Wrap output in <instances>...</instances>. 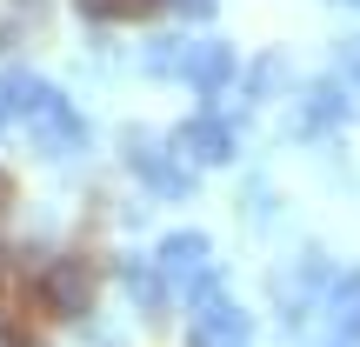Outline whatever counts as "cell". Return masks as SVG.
Masks as SVG:
<instances>
[{
  "mask_svg": "<svg viewBox=\"0 0 360 347\" xmlns=\"http://www.w3.org/2000/svg\"><path fill=\"white\" fill-rule=\"evenodd\" d=\"M34 287H40L47 321H80V314H94V301H101V260H87V254H53L47 267L34 274Z\"/></svg>",
  "mask_w": 360,
  "mask_h": 347,
  "instance_id": "6da1fadb",
  "label": "cell"
},
{
  "mask_svg": "<svg viewBox=\"0 0 360 347\" xmlns=\"http://www.w3.org/2000/svg\"><path fill=\"white\" fill-rule=\"evenodd\" d=\"M187 347H254V321H247V308H240V301L207 294V301H193Z\"/></svg>",
  "mask_w": 360,
  "mask_h": 347,
  "instance_id": "7a4b0ae2",
  "label": "cell"
},
{
  "mask_svg": "<svg viewBox=\"0 0 360 347\" xmlns=\"http://www.w3.org/2000/svg\"><path fill=\"white\" fill-rule=\"evenodd\" d=\"M127 168L147 180L154 194H167V201H180V194H193V168L187 160H174L160 141H147V134H134L127 141Z\"/></svg>",
  "mask_w": 360,
  "mask_h": 347,
  "instance_id": "3957f363",
  "label": "cell"
},
{
  "mask_svg": "<svg viewBox=\"0 0 360 347\" xmlns=\"http://www.w3.org/2000/svg\"><path fill=\"white\" fill-rule=\"evenodd\" d=\"M27 120H34V134H40V147L47 154H74L80 141H87V127H80V114L60 101L53 87H40L34 94V107H27Z\"/></svg>",
  "mask_w": 360,
  "mask_h": 347,
  "instance_id": "277c9868",
  "label": "cell"
},
{
  "mask_svg": "<svg viewBox=\"0 0 360 347\" xmlns=\"http://www.w3.org/2000/svg\"><path fill=\"white\" fill-rule=\"evenodd\" d=\"M180 154H187L193 168H227L233 160V127L220 114H193L187 127H180Z\"/></svg>",
  "mask_w": 360,
  "mask_h": 347,
  "instance_id": "5b68a950",
  "label": "cell"
},
{
  "mask_svg": "<svg viewBox=\"0 0 360 347\" xmlns=\"http://www.w3.org/2000/svg\"><path fill=\"white\" fill-rule=\"evenodd\" d=\"M180 80L200 87V94L227 87V80H233V47H227V40H200V47H187V53H180Z\"/></svg>",
  "mask_w": 360,
  "mask_h": 347,
  "instance_id": "8992f818",
  "label": "cell"
},
{
  "mask_svg": "<svg viewBox=\"0 0 360 347\" xmlns=\"http://www.w3.org/2000/svg\"><path fill=\"white\" fill-rule=\"evenodd\" d=\"M87 20H147V13H160L167 0H74Z\"/></svg>",
  "mask_w": 360,
  "mask_h": 347,
  "instance_id": "52a82bcc",
  "label": "cell"
},
{
  "mask_svg": "<svg viewBox=\"0 0 360 347\" xmlns=\"http://www.w3.org/2000/svg\"><path fill=\"white\" fill-rule=\"evenodd\" d=\"M47 20V0H0V40H20Z\"/></svg>",
  "mask_w": 360,
  "mask_h": 347,
  "instance_id": "ba28073f",
  "label": "cell"
},
{
  "mask_svg": "<svg viewBox=\"0 0 360 347\" xmlns=\"http://www.w3.org/2000/svg\"><path fill=\"white\" fill-rule=\"evenodd\" d=\"M340 120H347V94H340V87H314L307 94V120H300V127H340Z\"/></svg>",
  "mask_w": 360,
  "mask_h": 347,
  "instance_id": "9c48e42d",
  "label": "cell"
},
{
  "mask_svg": "<svg viewBox=\"0 0 360 347\" xmlns=\"http://www.w3.org/2000/svg\"><path fill=\"white\" fill-rule=\"evenodd\" d=\"M340 347H360V301L340 308Z\"/></svg>",
  "mask_w": 360,
  "mask_h": 347,
  "instance_id": "30bf717a",
  "label": "cell"
},
{
  "mask_svg": "<svg viewBox=\"0 0 360 347\" xmlns=\"http://www.w3.org/2000/svg\"><path fill=\"white\" fill-rule=\"evenodd\" d=\"M7 207H13V180L0 174V214H7Z\"/></svg>",
  "mask_w": 360,
  "mask_h": 347,
  "instance_id": "8fae6325",
  "label": "cell"
}]
</instances>
